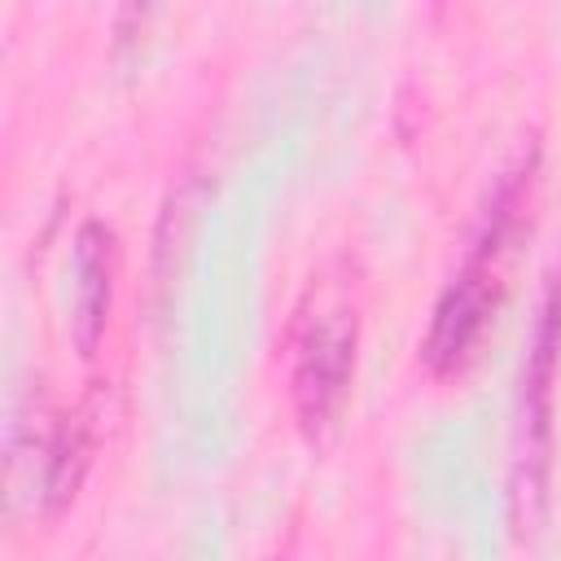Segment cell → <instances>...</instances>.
<instances>
[{"mask_svg":"<svg viewBox=\"0 0 561 561\" xmlns=\"http://www.w3.org/2000/svg\"><path fill=\"white\" fill-rule=\"evenodd\" d=\"M530 180H535V158H526L522 167H513L504 175L473 254L465 259V267L456 272V280L443 289V298L434 307V324L425 333V364L438 377H451L473 359V351H478V342L495 316L500 285H504L500 263H504V250L517 237L522 210L530 202Z\"/></svg>","mask_w":561,"mask_h":561,"instance_id":"cell-1","label":"cell"},{"mask_svg":"<svg viewBox=\"0 0 561 561\" xmlns=\"http://www.w3.org/2000/svg\"><path fill=\"white\" fill-rule=\"evenodd\" d=\"M355 342H359V320L355 307L346 302H320L316 311L302 316L294 333V364H289V399L298 412V425L320 438L351 390L355 377Z\"/></svg>","mask_w":561,"mask_h":561,"instance_id":"cell-2","label":"cell"},{"mask_svg":"<svg viewBox=\"0 0 561 561\" xmlns=\"http://www.w3.org/2000/svg\"><path fill=\"white\" fill-rule=\"evenodd\" d=\"M557 351H561V276L543 302L535 355L526 368V394H522V451H517V478H513V522L522 535L535 530L543 508V486H548V421H552Z\"/></svg>","mask_w":561,"mask_h":561,"instance_id":"cell-3","label":"cell"},{"mask_svg":"<svg viewBox=\"0 0 561 561\" xmlns=\"http://www.w3.org/2000/svg\"><path fill=\"white\" fill-rule=\"evenodd\" d=\"M114 250H110V232L101 224H83L79 232V346L83 355H92L101 329H105V311H110V267Z\"/></svg>","mask_w":561,"mask_h":561,"instance_id":"cell-4","label":"cell"},{"mask_svg":"<svg viewBox=\"0 0 561 561\" xmlns=\"http://www.w3.org/2000/svg\"><path fill=\"white\" fill-rule=\"evenodd\" d=\"M88 451H92V438H88L83 421H66L48 447V473H44V500L53 513L75 500L83 469H88Z\"/></svg>","mask_w":561,"mask_h":561,"instance_id":"cell-5","label":"cell"},{"mask_svg":"<svg viewBox=\"0 0 561 561\" xmlns=\"http://www.w3.org/2000/svg\"><path fill=\"white\" fill-rule=\"evenodd\" d=\"M149 9H153V0H123V13H118V39H131V35L145 26Z\"/></svg>","mask_w":561,"mask_h":561,"instance_id":"cell-6","label":"cell"}]
</instances>
